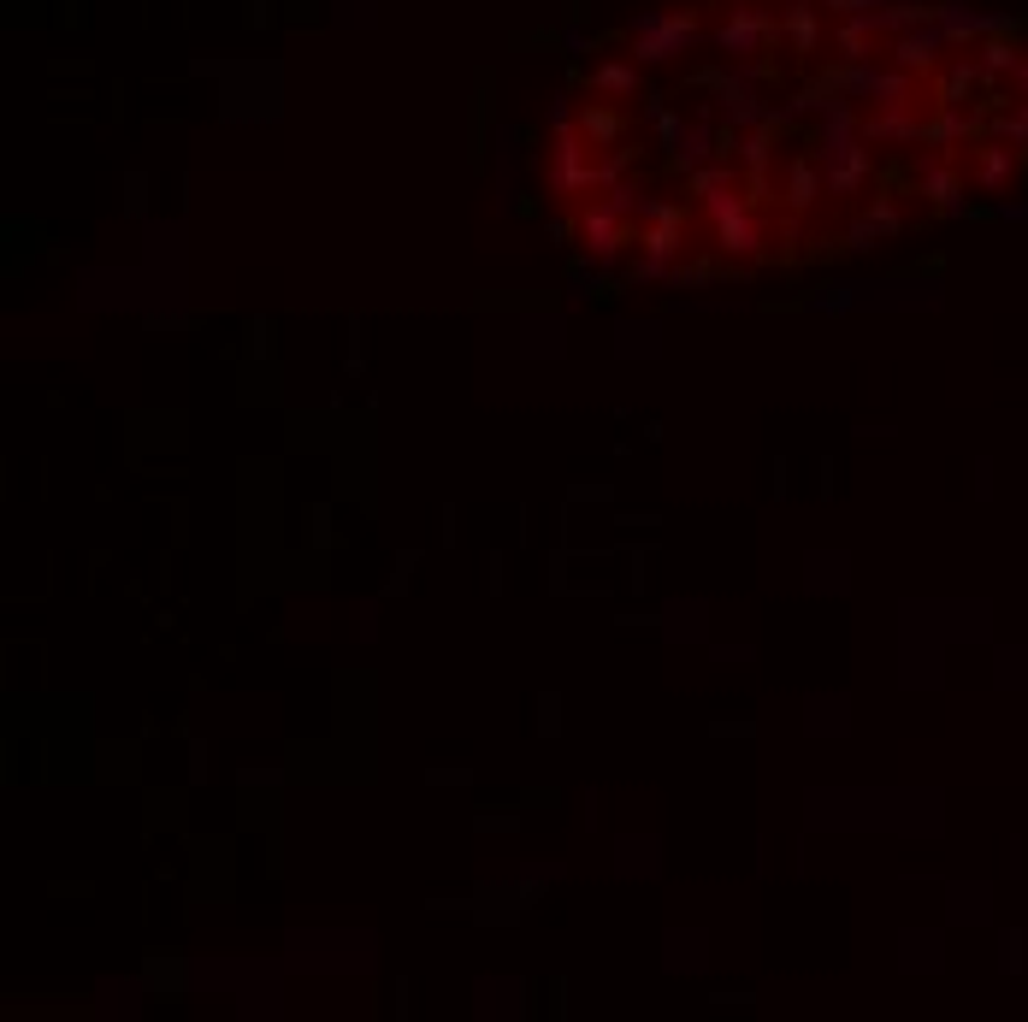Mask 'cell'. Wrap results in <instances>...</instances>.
<instances>
[{"label": "cell", "instance_id": "cell-10", "mask_svg": "<svg viewBox=\"0 0 1028 1022\" xmlns=\"http://www.w3.org/2000/svg\"><path fill=\"white\" fill-rule=\"evenodd\" d=\"M603 201H609L621 219H633V225H639L644 207H650V190H644V178H621V184H609V190H603Z\"/></svg>", "mask_w": 1028, "mask_h": 1022}, {"label": "cell", "instance_id": "cell-14", "mask_svg": "<svg viewBox=\"0 0 1028 1022\" xmlns=\"http://www.w3.org/2000/svg\"><path fill=\"white\" fill-rule=\"evenodd\" d=\"M863 219L881 231V237H899L904 231V213H899V195H875L869 207H863Z\"/></svg>", "mask_w": 1028, "mask_h": 1022}, {"label": "cell", "instance_id": "cell-15", "mask_svg": "<svg viewBox=\"0 0 1028 1022\" xmlns=\"http://www.w3.org/2000/svg\"><path fill=\"white\" fill-rule=\"evenodd\" d=\"M934 48H940V30H910L899 42V60L904 65H928L934 60Z\"/></svg>", "mask_w": 1028, "mask_h": 1022}, {"label": "cell", "instance_id": "cell-1", "mask_svg": "<svg viewBox=\"0 0 1028 1022\" xmlns=\"http://www.w3.org/2000/svg\"><path fill=\"white\" fill-rule=\"evenodd\" d=\"M704 213L709 225H715V249L727 260H757L763 249H769V225H763V213H757V201L751 195H704Z\"/></svg>", "mask_w": 1028, "mask_h": 1022}, {"label": "cell", "instance_id": "cell-19", "mask_svg": "<svg viewBox=\"0 0 1028 1022\" xmlns=\"http://www.w3.org/2000/svg\"><path fill=\"white\" fill-rule=\"evenodd\" d=\"M579 125H585V136H591V142H615V136H621V119H615V113H603V107H591Z\"/></svg>", "mask_w": 1028, "mask_h": 1022}, {"label": "cell", "instance_id": "cell-3", "mask_svg": "<svg viewBox=\"0 0 1028 1022\" xmlns=\"http://www.w3.org/2000/svg\"><path fill=\"white\" fill-rule=\"evenodd\" d=\"M544 184H550V195L597 190V166H591V154H585V142H579L574 130H562V136L550 142V172H544Z\"/></svg>", "mask_w": 1028, "mask_h": 1022}, {"label": "cell", "instance_id": "cell-12", "mask_svg": "<svg viewBox=\"0 0 1028 1022\" xmlns=\"http://www.w3.org/2000/svg\"><path fill=\"white\" fill-rule=\"evenodd\" d=\"M769 130H774V125H757L751 136H745V142H739V160L751 166V178H763V172L774 166V142H769Z\"/></svg>", "mask_w": 1028, "mask_h": 1022}, {"label": "cell", "instance_id": "cell-4", "mask_svg": "<svg viewBox=\"0 0 1028 1022\" xmlns=\"http://www.w3.org/2000/svg\"><path fill=\"white\" fill-rule=\"evenodd\" d=\"M579 243H585L591 260H621L627 243H633V219H621L609 201H591V207L579 213Z\"/></svg>", "mask_w": 1028, "mask_h": 1022}, {"label": "cell", "instance_id": "cell-22", "mask_svg": "<svg viewBox=\"0 0 1028 1022\" xmlns=\"http://www.w3.org/2000/svg\"><path fill=\"white\" fill-rule=\"evenodd\" d=\"M668 284H674V290H698V284H709V266L704 260H680V266L668 272Z\"/></svg>", "mask_w": 1028, "mask_h": 1022}, {"label": "cell", "instance_id": "cell-13", "mask_svg": "<svg viewBox=\"0 0 1028 1022\" xmlns=\"http://www.w3.org/2000/svg\"><path fill=\"white\" fill-rule=\"evenodd\" d=\"M591 83H597V89H609V95H633V89H639V71H633L627 60H609V65H597V71H591Z\"/></svg>", "mask_w": 1028, "mask_h": 1022}, {"label": "cell", "instance_id": "cell-16", "mask_svg": "<svg viewBox=\"0 0 1028 1022\" xmlns=\"http://www.w3.org/2000/svg\"><path fill=\"white\" fill-rule=\"evenodd\" d=\"M1005 178H1011V148H987V154H981V184L999 190Z\"/></svg>", "mask_w": 1028, "mask_h": 1022}, {"label": "cell", "instance_id": "cell-18", "mask_svg": "<svg viewBox=\"0 0 1028 1022\" xmlns=\"http://www.w3.org/2000/svg\"><path fill=\"white\" fill-rule=\"evenodd\" d=\"M875 243H887V237H881V231H875V225H869V219H863V213H857V219H851V225H845V249H857V255H869V249H875Z\"/></svg>", "mask_w": 1028, "mask_h": 1022}, {"label": "cell", "instance_id": "cell-8", "mask_svg": "<svg viewBox=\"0 0 1028 1022\" xmlns=\"http://www.w3.org/2000/svg\"><path fill=\"white\" fill-rule=\"evenodd\" d=\"M633 243H639V255L662 260V266L686 260V231L680 225H633Z\"/></svg>", "mask_w": 1028, "mask_h": 1022}, {"label": "cell", "instance_id": "cell-21", "mask_svg": "<svg viewBox=\"0 0 1028 1022\" xmlns=\"http://www.w3.org/2000/svg\"><path fill=\"white\" fill-rule=\"evenodd\" d=\"M786 30H792L798 48H816V18H810V6H792V12H786Z\"/></svg>", "mask_w": 1028, "mask_h": 1022}, {"label": "cell", "instance_id": "cell-20", "mask_svg": "<svg viewBox=\"0 0 1028 1022\" xmlns=\"http://www.w3.org/2000/svg\"><path fill=\"white\" fill-rule=\"evenodd\" d=\"M639 225H680V231H686V207H680V201H656V195H650V207H644Z\"/></svg>", "mask_w": 1028, "mask_h": 1022}, {"label": "cell", "instance_id": "cell-2", "mask_svg": "<svg viewBox=\"0 0 1028 1022\" xmlns=\"http://www.w3.org/2000/svg\"><path fill=\"white\" fill-rule=\"evenodd\" d=\"M692 42H698V18L692 12H644L633 24V60H644V65L680 60Z\"/></svg>", "mask_w": 1028, "mask_h": 1022}, {"label": "cell", "instance_id": "cell-6", "mask_svg": "<svg viewBox=\"0 0 1028 1022\" xmlns=\"http://www.w3.org/2000/svg\"><path fill=\"white\" fill-rule=\"evenodd\" d=\"M822 195H828V184H822V166H816V160H792V166H786V195H780L786 213H810Z\"/></svg>", "mask_w": 1028, "mask_h": 1022}, {"label": "cell", "instance_id": "cell-7", "mask_svg": "<svg viewBox=\"0 0 1028 1022\" xmlns=\"http://www.w3.org/2000/svg\"><path fill=\"white\" fill-rule=\"evenodd\" d=\"M769 36V18L757 6H733V18L721 24V48L727 54H757V42Z\"/></svg>", "mask_w": 1028, "mask_h": 1022}, {"label": "cell", "instance_id": "cell-11", "mask_svg": "<svg viewBox=\"0 0 1028 1022\" xmlns=\"http://www.w3.org/2000/svg\"><path fill=\"white\" fill-rule=\"evenodd\" d=\"M721 190H733V166H727V160L692 166V178H686V195H721Z\"/></svg>", "mask_w": 1028, "mask_h": 1022}, {"label": "cell", "instance_id": "cell-17", "mask_svg": "<svg viewBox=\"0 0 1028 1022\" xmlns=\"http://www.w3.org/2000/svg\"><path fill=\"white\" fill-rule=\"evenodd\" d=\"M627 166H633V148H615L609 160H597V190H609V184H621V178H627Z\"/></svg>", "mask_w": 1028, "mask_h": 1022}, {"label": "cell", "instance_id": "cell-5", "mask_svg": "<svg viewBox=\"0 0 1028 1022\" xmlns=\"http://www.w3.org/2000/svg\"><path fill=\"white\" fill-rule=\"evenodd\" d=\"M668 148V160H674V172H692V166H709V160H721V148H715V130L709 125H686L674 142H662Z\"/></svg>", "mask_w": 1028, "mask_h": 1022}, {"label": "cell", "instance_id": "cell-9", "mask_svg": "<svg viewBox=\"0 0 1028 1022\" xmlns=\"http://www.w3.org/2000/svg\"><path fill=\"white\" fill-rule=\"evenodd\" d=\"M869 178H875V154H869V148H863L857 160H845V166H828V172H822L828 195H857Z\"/></svg>", "mask_w": 1028, "mask_h": 1022}]
</instances>
